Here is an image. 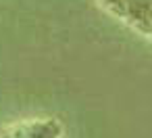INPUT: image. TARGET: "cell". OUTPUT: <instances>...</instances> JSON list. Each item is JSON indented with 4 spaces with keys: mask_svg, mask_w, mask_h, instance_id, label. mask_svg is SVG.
Segmentation results:
<instances>
[{
    "mask_svg": "<svg viewBox=\"0 0 152 138\" xmlns=\"http://www.w3.org/2000/svg\"><path fill=\"white\" fill-rule=\"evenodd\" d=\"M0 138H63L56 117H23L0 128Z\"/></svg>",
    "mask_w": 152,
    "mask_h": 138,
    "instance_id": "cell-1",
    "label": "cell"
},
{
    "mask_svg": "<svg viewBox=\"0 0 152 138\" xmlns=\"http://www.w3.org/2000/svg\"><path fill=\"white\" fill-rule=\"evenodd\" d=\"M121 2H125V0H104V4L113 7V9H115V13L119 11V4H121Z\"/></svg>",
    "mask_w": 152,
    "mask_h": 138,
    "instance_id": "cell-2",
    "label": "cell"
}]
</instances>
